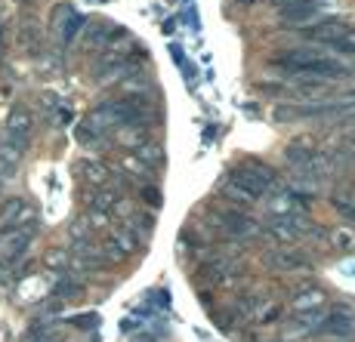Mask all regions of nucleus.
Segmentation results:
<instances>
[{
  "label": "nucleus",
  "mask_w": 355,
  "mask_h": 342,
  "mask_svg": "<svg viewBox=\"0 0 355 342\" xmlns=\"http://www.w3.org/2000/svg\"><path fill=\"white\" fill-rule=\"evenodd\" d=\"M272 62H275V68H282V71L309 74L312 80H331V78L349 74V68L340 62V59L324 56V53H315V50H288V53H278Z\"/></svg>",
  "instance_id": "f257e3e1"
},
{
  "label": "nucleus",
  "mask_w": 355,
  "mask_h": 342,
  "mask_svg": "<svg viewBox=\"0 0 355 342\" xmlns=\"http://www.w3.org/2000/svg\"><path fill=\"white\" fill-rule=\"evenodd\" d=\"M226 186H232L238 195L248 197V201H257V197L269 195V191L275 188V170L266 167V163H241V167L232 170Z\"/></svg>",
  "instance_id": "f03ea898"
},
{
  "label": "nucleus",
  "mask_w": 355,
  "mask_h": 342,
  "mask_svg": "<svg viewBox=\"0 0 355 342\" xmlns=\"http://www.w3.org/2000/svg\"><path fill=\"white\" fill-rule=\"evenodd\" d=\"M309 201H315V197L303 195V191H297V188H282L266 197V213L269 216H303Z\"/></svg>",
  "instance_id": "7ed1b4c3"
},
{
  "label": "nucleus",
  "mask_w": 355,
  "mask_h": 342,
  "mask_svg": "<svg viewBox=\"0 0 355 342\" xmlns=\"http://www.w3.org/2000/svg\"><path fill=\"white\" fill-rule=\"evenodd\" d=\"M266 231H269L278 244H293V241H300L306 231H312V225L306 216H269Z\"/></svg>",
  "instance_id": "20e7f679"
},
{
  "label": "nucleus",
  "mask_w": 355,
  "mask_h": 342,
  "mask_svg": "<svg viewBox=\"0 0 355 342\" xmlns=\"http://www.w3.org/2000/svg\"><path fill=\"white\" fill-rule=\"evenodd\" d=\"M322 336H337V339H346L355 333V312L343 309V305H337V309L324 312L322 321H318V330Z\"/></svg>",
  "instance_id": "39448f33"
},
{
  "label": "nucleus",
  "mask_w": 355,
  "mask_h": 342,
  "mask_svg": "<svg viewBox=\"0 0 355 342\" xmlns=\"http://www.w3.org/2000/svg\"><path fill=\"white\" fill-rule=\"evenodd\" d=\"M31 235L34 228H16L10 235H0V262L3 265H12L31 244Z\"/></svg>",
  "instance_id": "423d86ee"
},
{
  "label": "nucleus",
  "mask_w": 355,
  "mask_h": 342,
  "mask_svg": "<svg viewBox=\"0 0 355 342\" xmlns=\"http://www.w3.org/2000/svg\"><path fill=\"white\" fill-rule=\"evenodd\" d=\"M291 312L293 314H322L327 312V293L322 287H309V290L297 293L291 303Z\"/></svg>",
  "instance_id": "0eeeda50"
},
{
  "label": "nucleus",
  "mask_w": 355,
  "mask_h": 342,
  "mask_svg": "<svg viewBox=\"0 0 355 342\" xmlns=\"http://www.w3.org/2000/svg\"><path fill=\"white\" fill-rule=\"evenodd\" d=\"M136 250H139V237L130 228H118V231H112V237H108L102 253H105L108 259H127V256H133Z\"/></svg>",
  "instance_id": "6e6552de"
},
{
  "label": "nucleus",
  "mask_w": 355,
  "mask_h": 342,
  "mask_svg": "<svg viewBox=\"0 0 355 342\" xmlns=\"http://www.w3.org/2000/svg\"><path fill=\"white\" fill-rule=\"evenodd\" d=\"M220 225H223V231H226V235H232V237H238V241H241V237H254V235H259V222L257 219H250L248 213H226L220 219Z\"/></svg>",
  "instance_id": "1a4fd4ad"
},
{
  "label": "nucleus",
  "mask_w": 355,
  "mask_h": 342,
  "mask_svg": "<svg viewBox=\"0 0 355 342\" xmlns=\"http://www.w3.org/2000/svg\"><path fill=\"white\" fill-rule=\"evenodd\" d=\"M343 28H346L343 22H315V25H306V28H300V37L334 46V40L343 34Z\"/></svg>",
  "instance_id": "9d476101"
},
{
  "label": "nucleus",
  "mask_w": 355,
  "mask_h": 342,
  "mask_svg": "<svg viewBox=\"0 0 355 342\" xmlns=\"http://www.w3.org/2000/svg\"><path fill=\"white\" fill-rule=\"evenodd\" d=\"M31 127H34V120H31V111H28V108H12L10 120H6V136H16V139H25V142H28Z\"/></svg>",
  "instance_id": "9b49d317"
},
{
  "label": "nucleus",
  "mask_w": 355,
  "mask_h": 342,
  "mask_svg": "<svg viewBox=\"0 0 355 342\" xmlns=\"http://www.w3.org/2000/svg\"><path fill=\"white\" fill-rule=\"evenodd\" d=\"M87 204H90L96 213H108L112 207H118V195L108 191V188H99V191H93V195L87 197Z\"/></svg>",
  "instance_id": "f8f14e48"
},
{
  "label": "nucleus",
  "mask_w": 355,
  "mask_h": 342,
  "mask_svg": "<svg viewBox=\"0 0 355 342\" xmlns=\"http://www.w3.org/2000/svg\"><path fill=\"white\" fill-rule=\"evenodd\" d=\"M269 265H275L278 271H293V269H303L306 259L297 256V253H275V256H269Z\"/></svg>",
  "instance_id": "ddd939ff"
},
{
  "label": "nucleus",
  "mask_w": 355,
  "mask_h": 342,
  "mask_svg": "<svg viewBox=\"0 0 355 342\" xmlns=\"http://www.w3.org/2000/svg\"><path fill=\"white\" fill-rule=\"evenodd\" d=\"M334 210H337L340 216H349L355 219V191H337V195L331 197Z\"/></svg>",
  "instance_id": "4468645a"
},
{
  "label": "nucleus",
  "mask_w": 355,
  "mask_h": 342,
  "mask_svg": "<svg viewBox=\"0 0 355 342\" xmlns=\"http://www.w3.org/2000/svg\"><path fill=\"white\" fill-rule=\"evenodd\" d=\"M25 148H28V142H25V139H16V136H3V145H0V154L10 157V161L16 163L19 157L25 154Z\"/></svg>",
  "instance_id": "2eb2a0df"
},
{
  "label": "nucleus",
  "mask_w": 355,
  "mask_h": 342,
  "mask_svg": "<svg viewBox=\"0 0 355 342\" xmlns=\"http://www.w3.org/2000/svg\"><path fill=\"white\" fill-rule=\"evenodd\" d=\"M334 50H337V53H352V56H355V28L346 25L343 34L334 40Z\"/></svg>",
  "instance_id": "dca6fc26"
},
{
  "label": "nucleus",
  "mask_w": 355,
  "mask_h": 342,
  "mask_svg": "<svg viewBox=\"0 0 355 342\" xmlns=\"http://www.w3.org/2000/svg\"><path fill=\"white\" fill-rule=\"evenodd\" d=\"M53 293H56L59 299H71V296H78L80 293V284L78 280H71V278H62L56 287H53Z\"/></svg>",
  "instance_id": "f3484780"
},
{
  "label": "nucleus",
  "mask_w": 355,
  "mask_h": 342,
  "mask_svg": "<svg viewBox=\"0 0 355 342\" xmlns=\"http://www.w3.org/2000/svg\"><path fill=\"white\" fill-rule=\"evenodd\" d=\"M80 28H84V19H80L78 12H71V16H68V22L62 25V40H65V44H71L74 34H78Z\"/></svg>",
  "instance_id": "a211bd4d"
},
{
  "label": "nucleus",
  "mask_w": 355,
  "mask_h": 342,
  "mask_svg": "<svg viewBox=\"0 0 355 342\" xmlns=\"http://www.w3.org/2000/svg\"><path fill=\"white\" fill-rule=\"evenodd\" d=\"M331 237H334V244H337L340 250H346V253H349V250H355V235H352L349 228H337V231H334Z\"/></svg>",
  "instance_id": "6ab92c4d"
},
{
  "label": "nucleus",
  "mask_w": 355,
  "mask_h": 342,
  "mask_svg": "<svg viewBox=\"0 0 355 342\" xmlns=\"http://www.w3.org/2000/svg\"><path fill=\"white\" fill-rule=\"evenodd\" d=\"M84 176L93 182V186H102V182L108 179L105 167H99V163H84Z\"/></svg>",
  "instance_id": "aec40b11"
},
{
  "label": "nucleus",
  "mask_w": 355,
  "mask_h": 342,
  "mask_svg": "<svg viewBox=\"0 0 355 342\" xmlns=\"http://www.w3.org/2000/svg\"><path fill=\"white\" fill-rule=\"evenodd\" d=\"M78 139L84 142V145H96V142H102V133L93 129L90 124H84V127H78Z\"/></svg>",
  "instance_id": "412c9836"
},
{
  "label": "nucleus",
  "mask_w": 355,
  "mask_h": 342,
  "mask_svg": "<svg viewBox=\"0 0 355 342\" xmlns=\"http://www.w3.org/2000/svg\"><path fill=\"white\" fill-rule=\"evenodd\" d=\"M46 265H50V269H65V265H68L65 250H50V253H46Z\"/></svg>",
  "instance_id": "4be33fe9"
},
{
  "label": "nucleus",
  "mask_w": 355,
  "mask_h": 342,
  "mask_svg": "<svg viewBox=\"0 0 355 342\" xmlns=\"http://www.w3.org/2000/svg\"><path fill=\"white\" fill-rule=\"evenodd\" d=\"M12 173H16V163H12L10 157H3V154H0V182H3V179H10Z\"/></svg>",
  "instance_id": "5701e85b"
},
{
  "label": "nucleus",
  "mask_w": 355,
  "mask_h": 342,
  "mask_svg": "<svg viewBox=\"0 0 355 342\" xmlns=\"http://www.w3.org/2000/svg\"><path fill=\"white\" fill-rule=\"evenodd\" d=\"M142 201H146L148 207H161V195H158V188L148 186L146 191H142Z\"/></svg>",
  "instance_id": "b1692460"
},
{
  "label": "nucleus",
  "mask_w": 355,
  "mask_h": 342,
  "mask_svg": "<svg viewBox=\"0 0 355 342\" xmlns=\"http://www.w3.org/2000/svg\"><path fill=\"white\" fill-rule=\"evenodd\" d=\"M31 342H56V339H53V336H46V333H40V336H34Z\"/></svg>",
  "instance_id": "393cba45"
},
{
  "label": "nucleus",
  "mask_w": 355,
  "mask_h": 342,
  "mask_svg": "<svg viewBox=\"0 0 355 342\" xmlns=\"http://www.w3.org/2000/svg\"><path fill=\"white\" fill-rule=\"evenodd\" d=\"M241 3H254V0H241Z\"/></svg>",
  "instance_id": "a878e982"
}]
</instances>
